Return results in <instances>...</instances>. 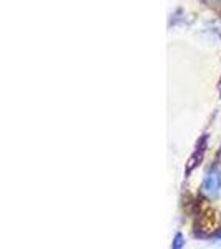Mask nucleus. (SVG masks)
I'll return each instance as SVG.
<instances>
[{
  "label": "nucleus",
  "mask_w": 221,
  "mask_h": 249,
  "mask_svg": "<svg viewBox=\"0 0 221 249\" xmlns=\"http://www.w3.org/2000/svg\"><path fill=\"white\" fill-rule=\"evenodd\" d=\"M221 190V173L218 168H210L202 183V193L210 198H216Z\"/></svg>",
  "instance_id": "obj_1"
},
{
  "label": "nucleus",
  "mask_w": 221,
  "mask_h": 249,
  "mask_svg": "<svg viewBox=\"0 0 221 249\" xmlns=\"http://www.w3.org/2000/svg\"><path fill=\"white\" fill-rule=\"evenodd\" d=\"M204 146H206V136L203 138L202 144H198V148H196V151L193 153V156L190 158V161H188V168H186V175H190V173L193 171V168L198 164V161L202 160V156L204 153Z\"/></svg>",
  "instance_id": "obj_2"
},
{
  "label": "nucleus",
  "mask_w": 221,
  "mask_h": 249,
  "mask_svg": "<svg viewBox=\"0 0 221 249\" xmlns=\"http://www.w3.org/2000/svg\"><path fill=\"white\" fill-rule=\"evenodd\" d=\"M183 244H184V241H183V236L180 234H176L175 236V239H173V244H171V248H175V249H180V248H183Z\"/></svg>",
  "instance_id": "obj_3"
},
{
  "label": "nucleus",
  "mask_w": 221,
  "mask_h": 249,
  "mask_svg": "<svg viewBox=\"0 0 221 249\" xmlns=\"http://www.w3.org/2000/svg\"><path fill=\"white\" fill-rule=\"evenodd\" d=\"M206 3H210V5H213V3H221V0H204Z\"/></svg>",
  "instance_id": "obj_4"
}]
</instances>
